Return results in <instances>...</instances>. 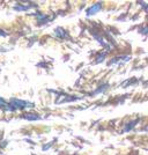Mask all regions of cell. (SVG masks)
<instances>
[{
    "label": "cell",
    "mask_w": 148,
    "mask_h": 155,
    "mask_svg": "<svg viewBox=\"0 0 148 155\" xmlns=\"http://www.w3.org/2000/svg\"><path fill=\"white\" fill-rule=\"evenodd\" d=\"M13 106L12 108L15 109V108H24V106L28 105H31V104H28L27 102H23V101H18V99H13Z\"/></svg>",
    "instance_id": "6da1fadb"
},
{
    "label": "cell",
    "mask_w": 148,
    "mask_h": 155,
    "mask_svg": "<svg viewBox=\"0 0 148 155\" xmlns=\"http://www.w3.org/2000/svg\"><path fill=\"white\" fill-rule=\"evenodd\" d=\"M99 7H101V4H96V5H94L92 7H90V8H89V11H88V14L90 15V14H92V13H96L97 9H98Z\"/></svg>",
    "instance_id": "7a4b0ae2"
},
{
    "label": "cell",
    "mask_w": 148,
    "mask_h": 155,
    "mask_svg": "<svg viewBox=\"0 0 148 155\" xmlns=\"http://www.w3.org/2000/svg\"><path fill=\"white\" fill-rule=\"evenodd\" d=\"M25 118H29V119H37V116H25Z\"/></svg>",
    "instance_id": "3957f363"
},
{
    "label": "cell",
    "mask_w": 148,
    "mask_h": 155,
    "mask_svg": "<svg viewBox=\"0 0 148 155\" xmlns=\"http://www.w3.org/2000/svg\"><path fill=\"white\" fill-rule=\"evenodd\" d=\"M0 35H5V32H2L1 30H0Z\"/></svg>",
    "instance_id": "277c9868"
}]
</instances>
